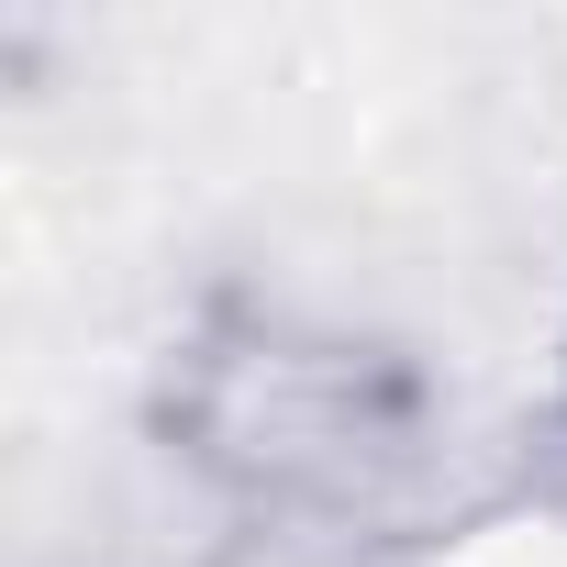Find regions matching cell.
I'll return each mask as SVG.
<instances>
[{"instance_id": "1", "label": "cell", "mask_w": 567, "mask_h": 567, "mask_svg": "<svg viewBox=\"0 0 567 567\" xmlns=\"http://www.w3.org/2000/svg\"><path fill=\"white\" fill-rule=\"evenodd\" d=\"M167 434L256 512H368L423 456V390L357 334L223 312L167 379Z\"/></svg>"}]
</instances>
